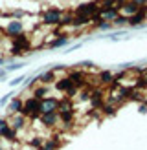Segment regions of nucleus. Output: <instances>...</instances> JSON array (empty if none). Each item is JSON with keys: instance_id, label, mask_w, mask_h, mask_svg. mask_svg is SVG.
<instances>
[{"instance_id": "obj_10", "label": "nucleus", "mask_w": 147, "mask_h": 150, "mask_svg": "<svg viewBox=\"0 0 147 150\" xmlns=\"http://www.w3.org/2000/svg\"><path fill=\"white\" fill-rule=\"evenodd\" d=\"M15 136H17V132H15L11 126H7V128H4L2 132H0V137H6V139H9V141H13Z\"/></svg>"}, {"instance_id": "obj_11", "label": "nucleus", "mask_w": 147, "mask_h": 150, "mask_svg": "<svg viewBox=\"0 0 147 150\" xmlns=\"http://www.w3.org/2000/svg\"><path fill=\"white\" fill-rule=\"evenodd\" d=\"M101 82H105V84H107V82H112V77H110V73H101Z\"/></svg>"}, {"instance_id": "obj_13", "label": "nucleus", "mask_w": 147, "mask_h": 150, "mask_svg": "<svg viewBox=\"0 0 147 150\" xmlns=\"http://www.w3.org/2000/svg\"><path fill=\"white\" fill-rule=\"evenodd\" d=\"M7 126H9V125H7V121H6V119H0V132H2L4 128H7Z\"/></svg>"}, {"instance_id": "obj_7", "label": "nucleus", "mask_w": 147, "mask_h": 150, "mask_svg": "<svg viewBox=\"0 0 147 150\" xmlns=\"http://www.w3.org/2000/svg\"><path fill=\"white\" fill-rule=\"evenodd\" d=\"M57 121H59V114H57V112H54V114H44L42 115V123L46 125V126H54Z\"/></svg>"}, {"instance_id": "obj_2", "label": "nucleus", "mask_w": 147, "mask_h": 150, "mask_svg": "<svg viewBox=\"0 0 147 150\" xmlns=\"http://www.w3.org/2000/svg\"><path fill=\"white\" fill-rule=\"evenodd\" d=\"M22 31H24V24H22L20 20H9V24L4 28V33L9 37V39H15V37L22 35Z\"/></svg>"}, {"instance_id": "obj_6", "label": "nucleus", "mask_w": 147, "mask_h": 150, "mask_svg": "<svg viewBox=\"0 0 147 150\" xmlns=\"http://www.w3.org/2000/svg\"><path fill=\"white\" fill-rule=\"evenodd\" d=\"M7 125L11 126V128L15 130V132H19L20 128H24V125H26V119H24V115L22 114H15L9 121H7Z\"/></svg>"}, {"instance_id": "obj_9", "label": "nucleus", "mask_w": 147, "mask_h": 150, "mask_svg": "<svg viewBox=\"0 0 147 150\" xmlns=\"http://www.w3.org/2000/svg\"><path fill=\"white\" fill-rule=\"evenodd\" d=\"M143 18H145V9H140L136 15H132L129 20H131V24H132V26H136V24H140V22H142Z\"/></svg>"}, {"instance_id": "obj_12", "label": "nucleus", "mask_w": 147, "mask_h": 150, "mask_svg": "<svg viewBox=\"0 0 147 150\" xmlns=\"http://www.w3.org/2000/svg\"><path fill=\"white\" fill-rule=\"evenodd\" d=\"M140 84H143V86H147V70L140 75Z\"/></svg>"}, {"instance_id": "obj_3", "label": "nucleus", "mask_w": 147, "mask_h": 150, "mask_svg": "<svg viewBox=\"0 0 147 150\" xmlns=\"http://www.w3.org/2000/svg\"><path fill=\"white\" fill-rule=\"evenodd\" d=\"M140 11V6H136L134 2H123L120 7H118V15H121V17H132V15H136Z\"/></svg>"}, {"instance_id": "obj_14", "label": "nucleus", "mask_w": 147, "mask_h": 150, "mask_svg": "<svg viewBox=\"0 0 147 150\" xmlns=\"http://www.w3.org/2000/svg\"><path fill=\"white\" fill-rule=\"evenodd\" d=\"M131 2H134L136 6H145V4H147V0H131Z\"/></svg>"}, {"instance_id": "obj_4", "label": "nucleus", "mask_w": 147, "mask_h": 150, "mask_svg": "<svg viewBox=\"0 0 147 150\" xmlns=\"http://www.w3.org/2000/svg\"><path fill=\"white\" fill-rule=\"evenodd\" d=\"M44 24L46 26H59L61 24V11H57V9H48L46 13H44Z\"/></svg>"}, {"instance_id": "obj_8", "label": "nucleus", "mask_w": 147, "mask_h": 150, "mask_svg": "<svg viewBox=\"0 0 147 150\" xmlns=\"http://www.w3.org/2000/svg\"><path fill=\"white\" fill-rule=\"evenodd\" d=\"M7 112H9L11 115L19 114V112H22V101H20V99H13L11 104H9V108H7Z\"/></svg>"}, {"instance_id": "obj_5", "label": "nucleus", "mask_w": 147, "mask_h": 150, "mask_svg": "<svg viewBox=\"0 0 147 150\" xmlns=\"http://www.w3.org/2000/svg\"><path fill=\"white\" fill-rule=\"evenodd\" d=\"M59 108V103L55 99H41V114H54Z\"/></svg>"}, {"instance_id": "obj_1", "label": "nucleus", "mask_w": 147, "mask_h": 150, "mask_svg": "<svg viewBox=\"0 0 147 150\" xmlns=\"http://www.w3.org/2000/svg\"><path fill=\"white\" fill-rule=\"evenodd\" d=\"M22 115H28V117H35L41 114V101L31 97V99H28L26 103H22Z\"/></svg>"}]
</instances>
